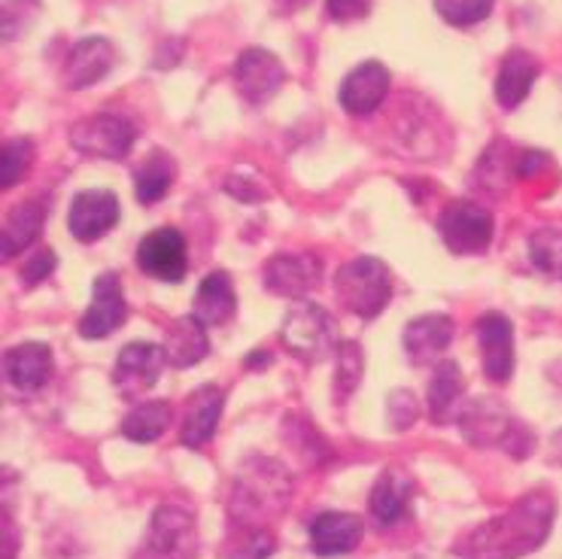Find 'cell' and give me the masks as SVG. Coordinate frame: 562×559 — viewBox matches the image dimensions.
Wrapping results in <instances>:
<instances>
[{"label": "cell", "instance_id": "obj_27", "mask_svg": "<svg viewBox=\"0 0 562 559\" xmlns=\"http://www.w3.org/2000/svg\"><path fill=\"white\" fill-rule=\"evenodd\" d=\"M177 180V161L165 149H153L134 170V195L140 204H156L168 195L170 186Z\"/></svg>", "mask_w": 562, "mask_h": 559}, {"label": "cell", "instance_id": "obj_14", "mask_svg": "<svg viewBox=\"0 0 562 559\" xmlns=\"http://www.w3.org/2000/svg\"><path fill=\"white\" fill-rule=\"evenodd\" d=\"M119 222V198L106 189H86L74 198L67 228L79 244H94Z\"/></svg>", "mask_w": 562, "mask_h": 559}, {"label": "cell", "instance_id": "obj_25", "mask_svg": "<svg viewBox=\"0 0 562 559\" xmlns=\"http://www.w3.org/2000/svg\"><path fill=\"white\" fill-rule=\"evenodd\" d=\"M237 295L232 277L225 271H210L195 292V316L204 325H223L235 316Z\"/></svg>", "mask_w": 562, "mask_h": 559}, {"label": "cell", "instance_id": "obj_5", "mask_svg": "<svg viewBox=\"0 0 562 559\" xmlns=\"http://www.w3.org/2000/svg\"><path fill=\"white\" fill-rule=\"evenodd\" d=\"M198 554V526L195 517L180 505L156 507L149 533L137 559H195Z\"/></svg>", "mask_w": 562, "mask_h": 559}, {"label": "cell", "instance_id": "obj_38", "mask_svg": "<svg viewBox=\"0 0 562 559\" xmlns=\"http://www.w3.org/2000/svg\"><path fill=\"white\" fill-rule=\"evenodd\" d=\"M326 10L335 22H356L371 13V0H326Z\"/></svg>", "mask_w": 562, "mask_h": 559}, {"label": "cell", "instance_id": "obj_15", "mask_svg": "<svg viewBox=\"0 0 562 559\" xmlns=\"http://www.w3.org/2000/svg\"><path fill=\"white\" fill-rule=\"evenodd\" d=\"M390 91V70L380 62H366L353 67L340 82L338 101L350 116H371Z\"/></svg>", "mask_w": 562, "mask_h": 559}, {"label": "cell", "instance_id": "obj_9", "mask_svg": "<svg viewBox=\"0 0 562 559\" xmlns=\"http://www.w3.org/2000/svg\"><path fill=\"white\" fill-rule=\"evenodd\" d=\"M323 280V261L314 253H277L265 265V287L280 299H304Z\"/></svg>", "mask_w": 562, "mask_h": 559}, {"label": "cell", "instance_id": "obj_24", "mask_svg": "<svg viewBox=\"0 0 562 559\" xmlns=\"http://www.w3.org/2000/svg\"><path fill=\"white\" fill-rule=\"evenodd\" d=\"M49 216V208L43 198H31L25 204L10 213V220L3 222V232H0V249H3V259H13L19 253H25L43 232V222Z\"/></svg>", "mask_w": 562, "mask_h": 559}, {"label": "cell", "instance_id": "obj_7", "mask_svg": "<svg viewBox=\"0 0 562 559\" xmlns=\"http://www.w3.org/2000/svg\"><path fill=\"white\" fill-rule=\"evenodd\" d=\"M438 232H441V241L450 253L477 256L493 241V216H490V210L474 204V201H453L441 213Z\"/></svg>", "mask_w": 562, "mask_h": 559}, {"label": "cell", "instance_id": "obj_1", "mask_svg": "<svg viewBox=\"0 0 562 559\" xmlns=\"http://www.w3.org/2000/svg\"><path fill=\"white\" fill-rule=\"evenodd\" d=\"M553 517V495L544 490L526 493L505 514L469 529L453 545V554L462 559H520L526 554H536L548 541Z\"/></svg>", "mask_w": 562, "mask_h": 559}, {"label": "cell", "instance_id": "obj_31", "mask_svg": "<svg viewBox=\"0 0 562 559\" xmlns=\"http://www.w3.org/2000/svg\"><path fill=\"white\" fill-rule=\"evenodd\" d=\"M529 259L550 280H562V232L560 228H538L529 237Z\"/></svg>", "mask_w": 562, "mask_h": 559}, {"label": "cell", "instance_id": "obj_21", "mask_svg": "<svg viewBox=\"0 0 562 559\" xmlns=\"http://www.w3.org/2000/svg\"><path fill=\"white\" fill-rule=\"evenodd\" d=\"M223 407H225V392L220 390V387H213V383H207V387H198V390L189 395V404H186L180 441H183L186 447H204V444L216 435Z\"/></svg>", "mask_w": 562, "mask_h": 559}, {"label": "cell", "instance_id": "obj_6", "mask_svg": "<svg viewBox=\"0 0 562 559\" xmlns=\"http://www.w3.org/2000/svg\"><path fill=\"white\" fill-rule=\"evenodd\" d=\"M70 144L82 156L119 161V158L132 153L134 125L125 116H116V113H98V116L79 119L74 131H70Z\"/></svg>", "mask_w": 562, "mask_h": 559}, {"label": "cell", "instance_id": "obj_12", "mask_svg": "<svg viewBox=\"0 0 562 559\" xmlns=\"http://www.w3.org/2000/svg\"><path fill=\"white\" fill-rule=\"evenodd\" d=\"M137 265L161 283H180L186 277V241L177 228H156L140 241L137 247Z\"/></svg>", "mask_w": 562, "mask_h": 559}, {"label": "cell", "instance_id": "obj_30", "mask_svg": "<svg viewBox=\"0 0 562 559\" xmlns=\"http://www.w3.org/2000/svg\"><path fill=\"white\" fill-rule=\"evenodd\" d=\"M274 535L262 526H235L223 547L225 559H268L274 554Z\"/></svg>", "mask_w": 562, "mask_h": 559}, {"label": "cell", "instance_id": "obj_36", "mask_svg": "<svg viewBox=\"0 0 562 559\" xmlns=\"http://www.w3.org/2000/svg\"><path fill=\"white\" fill-rule=\"evenodd\" d=\"M55 271V253L49 247L34 249L25 261H22V280H25V287H37L43 283L49 273Z\"/></svg>", "mask_w": 562, "mask_h": 559}, {"label": "cell", "instance_id": "obj_11", "mask_svg": "<svg viewBox=\"0 0 562 559\" xmlns=\"http://www.w3.org/2000/svg\"><path fill=\"white\" fill-rule=\"evenodd\" d=\"M286 82V67L280 65V58L268 49H244L235 65V86L247 98L249 104H265L271 101L277 91Z\"/></svg>", "mask_w": 562, "mask_h": 559}, {"label": "cell", "instance_id": "obj_39", "mask_svg": "<svg viewBox=\"0 0 562 559\" xmlns=\"http://www.w3.org/2000/svg\"><path fill=\"white\" fill-rule=\"evenodd\" d=\"M268 362H271V356H268L265 350H256V356H249L247 359L249 368H252V365H268Z\"/></svg>", "mask_w": 562, "mask_h": 559}, {"label": "cell", "instance_id": "obj_28", "mask_svg": "<svg viewBox=\"0 0 562 559\" xmlns=\"http://www.w3.org/2000/svg\"><path fill=\"white\" fill-rule=\"evenodd\" d=\"M170 420H173V407L168 402H140L122 420V435L137 444L158 441L168 432Z\"/></svg>", "mask_w": 562, "mask_h": 559}, {"label": "cell", "instance_id": "obj_32", "mask_svg": "<svg viewBox=\"0 0 562 559\" xmlns=\"http://www.w3.org/2000/svg\"><path fill=\"white\" fill-rule=\"evenodd\" d=\"M31 165H34V144L27 137L7 141L3 156H0V189H13L15 182L25 177Z\"/></svg>", "mask_w": 562, "mask_h": 559}, {"label": "cell", "instance_id": "obj_29", "mask_svg": "<svg viewBox=\"0 0 562 559\" xmlns=\"http://www.w3.org/2000/svg\"><path fill=\"white\" fill-rule=\"evenodd\" d=\"M462 387H465V383H462V371H459L457 362L445 359V362L435 365V374H431L429 380V392H426L431 420L447 423V416L453 411V404H457Z\"/></svg>", "mask_w": 562, "mask_h": 559}, {"label": "cell", "instance_id": "obj_17", "mask_svg": "<svg viewBox=\"0 0 562 559\" xmlns=\"http://www.w3.org/2000/svg\"><path fill=\"white\" fill-rule=\"evenodd\" d=\"M53 350L46 344L27 340V344H19V347H10V350L3 353V374H7V380L13 383L15 390H43L49 383V378H53Z\"/></svg>", "mask_w": 562, "mask_h": 559}, {"label": "cell", "instance_id": "obj_34", "mask_svg": "<svg viewBox=\"0 0 562 559\" xmlns=\"http://www.w3.org/2000/svg\"><path fill=\"white\" fill-rule=\"evenodd\" d=\"M496 0H435L438 15L457 27H471L484 22L486 15L493 13Z\"/></svg>", "mask_w": 562, "mask_h": 559}, {"label": "cell", "instance_id": "obj_35", "mask_svg": "<svg viewBox=\"0 0 562 559\" xmlns=\"http://www.w3.org/2000/svg\"><path fill=\"white\" fill-rule=\"evenodd\" d=\"M386 414H390V423H393L395 432L411 429L417 423L419 407L414 392L411 390H395L390 392V402H386Z\"/></svg>", "mask_w": 562, "mask_h": 559}, {"label": "cell", "instance_id": "obj_2", "mask_svg": "<svg viewBox=\"0 0 562 559\" xmlns=\"http://www.w3.org/2000/svg\"><path fill=\"white\" fill-rule=\"evenodd\" d=\"M292 499V478L286 466L268 456H252L235 474L228 517L232 526H262L277 521Z\"/></svg>", "mask_w": 562, "mask_h": 559}, {"label": "cell", "instance_id": "obj_16", "mask_svg": "<svg viewBox=\"0 0 562 559\" xmlns=\"http://www.w3.org/2000/svg\"><path fill=\"white\" fill-rule=\"evenodd\" d=\"M477 340L484 353V374L493 383H508L514 374V325L505 313H484L477 320Z\"/></svg>", "mask_w": 562, "mask_h": 559}, {"label": "cell", "instance_id": "obj_20", "mask_svg": "<svg viewBox=\"0 0 562 559\" xmlns=\"http://www.w3.org/2000/svg\"><path fill=\"white\" fill-rule=\"evenodd\" d=\"M362 535H366L362 521L344 511H326L311 523V545L316 557H344L359 547Z\"/></svg>", "mask_w": 562, "mask_h": 559}, {"label": "cell", "instance_id": "obj_3", "mask_svg": "<svg viewBox=\"0 0 562 559\" xmlns=\"http://www.w3.org/2000/svg\"><path fill=\"white\" fill-rule=\"evenodd\" d=\"M335 295L356 316L374 320L393 299V273L374 256H359L335 273Z\"/></svg>", "mask_w": 562, "mask_h": 559}, {"label": "cell", "instance_id": "obj_37", "mask_svg": "<svg viewBox=\"0 0 562 559\" xmlns=\"http://www.w3.org/2000/svg\"><path fill=\"white\" fill-rule=\"evenodd\" d=\"M225 192L228 195L240 198V201H265L268 198V189L256 177H244V174H232L225 180Z\"/></svg>", "mask_w": 562, "mask_h": 559}, {"label": "cell", "instance_id": "obj_8", "mask_svg": "<svg viewBox=\"0 0 562 559\" xmlns=\"http://www.w3.org/2000/svg\"><path fill=\"white\" fill-rule=\"evenodd\" d=\"M165 362H168V353L161 344L134 340L119 353L116 365H113V387L125 402H137L144 392L156 387L165 371Z\"/></svg>", "mask_w": 562, "mask_h": 559}, {"label": "cell", "instance_id": "obj_18", "mask_svg": "<svg viewBox=\"0 0 562 559\" xmlns=\"http://www.w3.org/2000/svg\"><path fill=\"white\" fill-rule=\"evenodd\" d=\"M113 62H116V53L106 37L79 40L65 62V86L74 91L89 89L110 74Z\"/></svg>", "mask_w": 562, "mask_h": 559}, {"label": "cell", "instance_id": "obj_26", "mask_svg": "<svg viewBox=\"0 0 562 559\" xmlns=\"http://www.w3.org/2000/svg\"><path fill=\"white\" fill-rule=\"evenodd\" d=\"M407 495H411V478L402 471H383L371 490L368 507H371V517L378 521V526H395V523L405 517L407 511Z\"/></svg>", "mask_w": 562, "mask_h": 559}, {"label": "cell", "instance_id": "obj_22", "mask_svg": "<svg viewBox=\"0 0 562 559\" xmlns=\"http://www.w3.org/2000/svg\"><path fill=\"white\" fill-rule=\"evenodd\" d=\"M165 353L173 368H192L210 353L207 325L198 320L195 313L177 316L173 323L165 328Z\"/></svg>", "mask_w": 562, "mask_h": 559}, {"label": "cell", "instance_id": "obj_23", "mask_svg": "<svg viewBox=\"0 0 562 559\" xmlns=\"http://www.w3.org/2000/svg\"><path fill=\"white\" fill-rule=\"evenodd\" d=\"M538 62L536 55H529L526 49H510L502 58L496 77V101L505 110H517L529 98V91L536 86L538 79Z\"/></svg>", "mask_w": 562, "mask_h": 559}, {"label": "cell", "instance_id": "obj_19", "mask_svg": "<svg viewBox=\"0 0 562 559\" xmlns=\"http://www.w3.org/2000/svg\"><path fill=\"white\" fill-rule=\"evenodd\" d=\"M450 340H453V320L447 313H423L405 325L402 335L407 359L414 365L435 362L450 347Z\"/></svg>", "mask_w": 562, "mask_h": 559}, {"label": "cell", "instance_id": "obj_13", "mask_svg": "<svg viewBox=\"0 0 562 559\" xmlns=\"http://www.w3.org/2000/svg\"><path fill=\"white\" fill-rule=\"evenodd\" d=\"M459 429L465 435L471 447H505L514 420L505 411V404L493 399V395H481L471 399L462 411H459Z\"/></svg>", "mask_w": 562, "mask_h": 559}, {"label": "cell", "instance_id": "obj_33", "mask_svg": "<svg viewBox=\"0 0 562 559\" xmlns=\"http://www.w3.org/2000/svg\"><path fill=\"white\" fill-rule=\"evenodd\" d=\"M362 380V347L356 340H340L335 353V390L347 399Z\"/></svg>", "mask_w": 562, "mask_h": 559}, {"label": "cell", "instance_id": "obj_10", "mask_svg": "<svg viewBox=\"0 0 562 559\" xmlns=\"http://www.w3.org/2000/svg\"><path fill=\"white\" fill-rule=\"evenodd\" d=\"M125 320H128V304H125V289H122L119 273H101L92 287V304L79 320V335L89 340H101L113 335Z\"/></svg>", "mask_w": 562, "mask_h": 559}, {"label": "cell", "instance_id": "obj_4", "mask_svg": "<svg viewBox=\"0 0 562 559\" xmlns=\"http://www.w3.org/2000/svg\"><path fill=\"white\" fill-rule=\"evenodd\" d=\"M280 338L286 344V350L301 359V362L316 365L328 359L331 353H338V325L335 316L314 301L301 299L299 304H292L289 313L283 316V328Z\"/></svg>", "mask_w": 562, "mask_h": 559}]
</instances>
